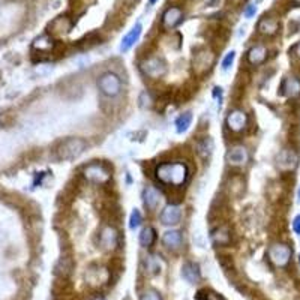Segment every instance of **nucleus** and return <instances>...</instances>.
Returning a JSON list of instances; mask_svg holds the SVG:
<instances>
[{
    "instance_id": "obj_1",
    "label": "nucleus",
    "mask_w": 300,
    "mask_h": 300,
    "mask_svg": "<svg viewBox=\"0 0 300 300\" xmlns=\"http://www.w3.org/2000/svg\"><path fill=\"white\" fill-rule=\"evenodd\" d=\"M156 179L170 186H182L188 179V167L183 162H162L155 170Z\"/></svg>"
},
{
    "instance_id": "obj_2",
    "label": "nucleus",
    "mask_w": 300,
    "mask_h": 300,
    "mask_svg": "<svg viewBox=\"0 0 300 300\" xmlns=\"http://www.w3.org/2000/svg\"><path fill=\"white\" fill-rule=\"evenodd\" d=\"M87 149V143L83 138H68L57 147V156L63 161H71L81 156Z\"/></svg>"
},
{
    "instance_id": "obj_3",
    "label": "nucleus",
    "mask_w": 300,
    "mask_h": 300,
    "mask_svg": "<svg viewBox=\"0 0 300 300\" xmlns=\"http://www.w3.org/2000/svg\"><path fill=\"white\" fill-rule=\"evenodd\" d=\"M98 89H99L102 95H105L108 98H113V96H117L120 93L122 81H120V78H119L117 74H114V72H104L99 78H98Z\"/></svg>"
},
{
    "instance_id": "obj_4",
    "label": "nucleus",
    "mask_w": 300,
    "mask_h": 300,
    "mask_svg": "<svg viewBox=\"0 0 300 300\" xmlns=\"http://www.w3.org/2000/svg\"><path fill=\"white\" fill-rule=\"evenodd\" d=\"M269 260L276 266V267H285L291 261L293 251L288 245L285 243H273L269 251H267Z\"/></svg>"
},
{
    "instance_id": "obj_5",
    "label": "nucleus",
    "mask_w": 300,
    "mask_h": 300,
    "mask_svg": "<svg viewBox=\"0 0 300 300\" xmlns=\"http://www.w3.org/2000/svg\"><path fill=\"white\" fill-rule=\"evenodd\" d=\"M140 68H141L143 74L152 80H158V78L164 77L167 72V66L164 63V60L159 57H149V59L143 60Z\"/></svg>"
},
{
    "instance_id": "obj_6",
    "label": "nucleus",
    "mask_w": 300,
    "mask_h": 300,
    "mask_svg": "<svg viewBox=\"0 0 300 300\" xmlns=\"http://www.w3.org/2000/svg\"><path fill=\"white\" fill-rule=\"evenodd\" d=\"M83 176H84L86 180L96 183V185L107 183L111 179L110 171L102 164H89L87 167L83 168Z\"/></svg>"
},
{
    "instance_id": "obj_7",
    "label": "nucleus",
    "mask_w": 300,
    "mask_h": 300,
    "mask_svg": "<svg viewBox=\"0 0 300 300\" xmlns=\"http://www.w3.org/2000/svg\"><path fill=\"white\" fill-rule=\"evenodd\" d=\"M182 20H183V11L179 6H170L162 14L161 26L164 30H173L182 23Z\"/></svg>"
},
{
    "instance_id": "obj_8",
    "label": "nucleus",
    "mask_w": 300,
    "mask_h": 300,
    "mask_svg": "<svg viewBox=\"0 0 300 300\" xmlns=\"http://www.w3.org/2000/svg\"><path fill=\"white\" fill-rule=\"evenodd\" d=\"M276 164L281 171H293L299 165V155L293 149H282L276 158Z\"/></svg>"
},
{
    "instance_id": "obj_9",
    "label": "nucleus",
    "mask_w": 300,
    "mask_h": 300,
    "mask_svg": "<svg viewBox=\"0 0 300 300\" xmlns=\"http://www.w3.org/2000/svg\"><path fill=\"white\" fill-rule=\"evenodd\" d=\"M248 125V116L242 110H234L227 116V126L233 132H240Z\"/></svg>"
},
{
    "instance_id": "obj_10",
    "label": "nucleus",
    "mask_w": 300,
    "mask_h": 300,
    "mask_svg": "<svg viewBox=\"0 0 300 300\" xmlns=\"http://www.w3.org/2000/svg\"><path fill=\"white\" fill-rule=\"evenodd\" d=\"M213 60H215V56L207 51V50H201L198 51L195 56H194V60H192V66H194V71L197 74H204L206 71H209L213 65Z\"/></svg>"
},
{
    "instance_id": "obj_11",
    "label": "nucleus",
    "mask_w": 300,
    "mask_h": 300,
    "mask_svg": "<svg viewBox=\"0 0 300 300\" xmlns=\"http://www.w3.org/2000/svg\"><path fill=\"white\" fill-rule=\"evenodd\" d=\"M249 161V152L243 146H236L227 153V162L233 167H242Z\"/></svg>"
},
{
    "instance_id": "obj_12",
    "label": "nucleus",
    "mask_w": 300,
    "mask_h": 300,
    "mask_svg": "<svg viewBox=\"0 0 300 300\" xmlns=\"http://www.w3.org/2000/svg\"><path fill=\"white\" fill-rule=\"evenodd\" d=\"M117 242H119V234H117L116 228L111 227V225L104 227L99 234L101 246H102L105 251H113V249H116Z\"/></svg>"
},
{
    "instance_id": "obj_13",
    "label": "nucleus",
    "mask_w": 300,
    "mask_h": 300,
    "mask_svg": "<svg viewBox=\"0 0 300 300\" xmlns=\"http://www.w3.org/2000/svg\"><path fill=\"white\" fill-rule=\"evenodd\" d=\"M50 33L51 35H56V36H63V35H68L72 29V21L71 18H68L66 15H60L57 18H54L51 23H50Z\"/></svg>"
},
{
    "instance_id": "obj_14",
    "label": "nucleus",
    "mask_w": 300,
    "mask_h": 300,
    "mask_svg": "<svg viewBox=\"0 0 300 300\" xmlns=\"http://www.w3.org/2000/svg\"><path fill=\"white\" fill-rule=\"evenodd\" d=\"M182 219V209L176 204H168L161 212V222L164 225H177Z\"/></svg>"
},
{
    "instance_id": "obj_15",
    "label": "nucleus",
    "mask_w": 300,
    "mask_h": 300,
    "mask_svg": "<svg viewBox=\"0 0 300 300\" xmlns=\"http://www.w3.org/2000/svg\"><path fill=\"white\" fill-rule=\"evenodd\" d=\"M257 29L261 35H266V36H275L279 29H281V23L278 18L275 17H263L258 24H257Z\"/></svg>"
},
{
    "instance_id": "obj_16",
    "label": "nucleus",
    "mask_w": 300,
    "mask_h": 300,
    "mask_svg": "<svg viewBox=\"0 0 300 300\" xmlns=\"http://www.w3.org/2000/svg\"><path fill=\"white\" fill-rule=\"evenodd\" d=\"M141 33H143V26L140 24V23H137L128 33H126V36L122 39V44H120V51L122 53H126V51H129L137 42H138V39H140V36H141Z\"/></svg>"
},
{
    "instance_id": "obj_17",
    "label": "nucleus",
    "mask_w": 300,
    "mask_h": 300,
    "mask_svg": "<svg viewBox=\"0 0 300 300\" xmlns=\"http://www.w3.org/2000/svg\"><path fill=\"white\" fill-rule=\"evenodd\" d=\"M143 203L147 207V210L153 212L158 209L159 203H161V194L156 188L153 186H146L143 191Z\"/></svg>"
},
{
    "instance_id": "obj_18",
    "label": "nucleus",
    "mask_w": 300,
    "mask_h": 300,
    "mask_svg": "<svg viewBox=\"0 0 300 300\" xmlns=\"http://www.w3.org/2000/svg\"><path fill=\"white\" fill-rule=\"evenodd\" d=\"M246 57H248V62L251 65H263L267 59V48L263 44L254 45V47L249 48Z\"/></svg>"
},
{
    "instance_id": "obj_19",
    "label": "nucleus",
    "mask_w": 300,
    "mask_h": 300,
    "mask_svg": "<svg viewBox=\"0 0 300 300\" xmlns=\"http://www.w3.org/2000/svg\"><path fill=\"white\" fill-rule=\"evenodd\" d=\"M182 233L177 231V230H170V231H165L164 236H162V243L165 248L171 249V251H177L180 246H182Z\"/></svg>"
},
{
    "instance_id": "obj_20",
    "label": "nucleus",
    "mask_w": 300,
    "mask_h": 300,
    "mask_svg": "<svg viewBox=\"0 0 300 300\" xmlns=\"http://www.w3.org/2000/svg\"><path fill=\"white\" fill-rule=\"evenodd\" d=\"M182 276L185 281H188L189 284H197L200 281L201 278V272H200V266L197 263H185L182 266Z\"/></svg>"
},
{
    "instance_id": "obj_21",
    "label": "nucleus",
    "mask_w": 300,
    "mask_h": 300,
    "mask_svg": "<svg viewBox=\"0 0 300 300\" xmlns=\"http://www.w3.org/2000/svg\"><path fill=\"white\" fill-rule=\"evenodd\" d=\"M282 95L288 98H294L300 93V80L296 77H287L281 84Z\"/></svg>"
},
{
    "instance_id": "obj_22",
    "label": "nucleus",
    "mask_w": 300,
    "mask_h": 300,
    "mask_svg": "<svg viewBox=\"0 0 300 300\" xmlns=\"http://www.w3.org/2000/svg\"><path fill=\"white\" fill-rule=\"evenodd\" d=\"M212 242L219 246H227L231 242V233L227 225H222L212 231Z\"/></svg>"
},
{
    "instance_id": "obj_23",
    "label": "nucleus",
    "mask_w": 300,
    "mask_h": 300,
    "mask_svg": "<svg viewBox=\"0 0 300 300\" xmlns=\"http://www.w3.org/2000/svg\"><path fill=\"white\" fill-rule=\"evenodd\" d=\"M86 279L89 281V284H104V282H107L108 281V272H107V269H104V267H96V270H89L87 273H86Z\"/></svg>"
},
{
    "instance_id": "obj_24",
    "label": "nucleus",
    "mask_w": 300,
    "mask_h": 300,
    "mask_svg": "<svg viewBox=\"0 0 300 300\" xmlns=\"http://www.w3.org/2000/svg\"><path fill=\"white\" fill-rule=\"evenodd\" d=\"M213 149H215V144H213V140L210 137H204L197 143V152L204 159L210 158V155L213 153Z\"/></svg>"
},
{
    "instance_id": "obj_25",
    "label": "nucleus",
    "mask_w": 300,
    "mask_h": 300,
    "mask_svg": "<svg viewBox=\"0 0 300 300\" xmlns=\"http://www.w3.org/2000/svg\"><path fill=\"white\" fill-rule=\"evenodd\" d=\"M53 47H54V41L50 35H42V36L36 38L35 42H33V48L38 50V51H42V53L51 51Z\"/></svg>"
},
{
    "instance_id": "obj_26",
    "label": "nucleus",
    "mask_w": 300,
    "mask_h": 300,
    "mask_svg": "<svg viewBox=\"0 0 300 300\" xmlns=\"http://www.w3.org/2000/svg\"><path fill=\"white\" fill-rule=\"evenodd\" d=\"M72 269H74V261L71 258H62L56 264V275H59L60 278H68L72 273Z\"/></svg>"
},
{
    "instance_id": "obj_27",
    "label": "nucleus",
    "mask_w": 300,
    "mask_h": 300,
    "mask_svg": "<svg viewBox=\"0 0 300 300\" xmlns=\"http://www.w3.org/2000/svg\"><path fill=\"white\" fill-rule=\"evenodd\" d=\"M155 239H156V231L152 227H146L141 230V233H140V245L141 246L150 248L155 243Z\"/></svg>"
},
{
    "instance_id": "obj_28",
    "label": "nucleus",
    "mask_w": 300,
    "mask_h": 300,
    "mask_svg": "<svg viewBox=\"0 0 300 300\" xmlns=\"http://www.w3.org/2000/svg\"><path fill=\"white\" fill-rule=\"evenodd\" d=\"M191 123H192V113L186 111L182 116H179V119L176 120V131L179 134H183V132H186L189 129Z\"/></svg>"
},
{
    "instance_id": "obj_29",
    "label": "nucleus",
    "mask_w": 300,
    "mask_h": 300,
    "mask_svg": "<svg viewBox=\"0 0 300 300\" xmlns=\"http://www.w3.org/2000/svg\"><path fill=\"white\" fill-rule=\"evenodd\" d=\"M146 269L150 275H156L161 272V260L156 255H149L146 258Z\"/></svg>"
},
{
    "instance_id": "obj_30",
    "label": "nucleus",
    "mask_w": 300,
    "mask_h": 300,
    "mask_svg": "<svg viewBox=\"0 0 300 300\" xmlns=\"http://www.w3.org/2000/svg\"><path fill=\"white\" fill-rule=\"evenodd\" d=\"M141 222H143V215H141V212H140L138 209H134L132 213H131V216H129V228H131V230H135V228H138V227L141 225Z\"/></svg>"
},
{
    "instance_id": "obj_31",
    "label": "nucleus",
    "mask_w": 300,
    "mask_h": 300,
    "mask_svg": "<svg viewBox=\"0 0 300 300\" xmlns=\"http://www.w3.org/2000/svg\"><path fill=\"white\" fill-rule=\"evenodd\" d=\"M138 102H140V107L144 108V110H146V108H152V105H153V99H152L150 93H147V92H143V93L140 95Z\"/></svg>"
},
{
    "instance_id": "obj_32",
    "label": "nucleus",
    "mask_w": 300,
    "mask_h": 300,
    "mask_svg": "<svg viewBox=\"0 0 300 300\" xmlns=\"http://www.w3.org/2000/svg\"><path fill=\"white\" fill-rule=\"evenodd\" d=\"M234 59H236V51L227 53V56H225L224 60H222V69H224V71H228V69L231 68V65L234 63Z\"/></svg>"
},
{
    "instance_id": "obj_33",
    "label": "nucleus",
    "mask_w": 300,
    "mask_h": 300,
    "mask_svg": "<svg viewBox=\"0 0 300 300\" xmlns=\"http://www.w3.org/2000/svg\"><path fill=\"white\" fill-rule=\"evenodd\" d=\"M201 294H203L204 300H225L222 296H221V294H218V293H215V291H201ZM197 300H203V299L197 296Z\"/></svg>"
},
{
    "instance_id": "obj_34",
    "label": "nucleus",
    "mask_w": 300,
    "mask_h": 300,
    "mask_svg": "<svg viewBox=\"0 0 300 300\" xmlns=\"http://www.w3.org/2000/svg\"><path fill=\"white\" fill-rule=\"evenodd\" d=\"M140 300H162V299H161V296H159L156 291H146V293L141 296V299Z\"/></svg>"
},
{
    "instance_id": "obj_35",
    "label": "nucleus",
    "mask_w": 300,
    "mask_h": 300,
    "mask_svg": "<svg viewBox=\"0 0 300 300\" xmlns=\"http://www.w3.org/2000/svg\"><path fill=\"white\" fill-rule=\"evenodd\" d=\"M255 12H257V6L255 5H249V6H246V9H245V17L246 18H252L254 15H255Z\"/></svg>"
},
{
    "instance_id": "obj_36",
    "label": "nucleus",
    "mask_w": 300,
    "mask_h": 300,
    "mask_svg": "<svg viewBox=\"0 0 300 300\" xmlns=\"http://www.w3.org/2000/svg\"><path fill=\"white\" fill-rule=\"evenodd\" d=\"M293 230H294L296 234H299L300 236V215H297V216L294 218V221H293Z\"/></svg>"
},
{
    "instance_id": "obj_37",
    "label": "nucleus",
    "mask_w": 300,
    "mask_h": 300,
    "mask_svg": "<svg viewBox=\"0 0 300 300\" xmlns=\"http://www.w3.org/2000/svg\"><path fill=\"white\" fill-rule=\"evenodd\" d=\"M246 0H228V3H231L233 6H240L242 3H245Z\"/></svg>"
},
{
    "instance_id": "obj_38",
    "label": "nucleus",
    "mask_w": 300,
    "mask_h": 300,
    "mask_svg": "<svg viewBox=\"0 0 300 300\" xmlns=\"http://www.w3.org/2000/svg\"><path fill=\"white\" fill-rule=\"evenodd\" d=\"M293 51H294V54H296V56H297V57H299V59H300V41H299V42H297V44H296V45H294Z\"/></svg>"
},
{
    "instance_id": "obj_39",
    "label": "nucleus",
    "mask_w": 300,
    "mask_h": 300,
    "mask_svg": "<svg viewBox=\"0 0 300 300\" xmlns=\"http://www.w3.org/2000/svg\"><path fill=\"white\" fill-rule=\"evenodd\" d=\"M293 3H294L296 6H300V0H293Z\"/></svg>"
},
{
    "instance_id": "obj_40",
    "label": "nucleus",
    "mask_w": 300,
    "mask_h": 300,
    "mask_svg": "<svg viewBox=\"0 0 300 300\" xmlns=\"http://www.w3.org/2000/svg\"><path fill=\"white\" fill-rule=\"evenodd\" d=\"M149 2H150V5H155V3H156L158 0H149Z\"/></svg>"
},
{
    "instance_id": "obj_41",
    "label": "nucleus",
    "mask_w": 300,
    "mask_h": 300,
    "mask_svg": "<svg viewBox=\"0 0 300 300\" xmlns=\"http://www.w3.org/2000/svg\"><path fill=\"white\" fill-rule=\"evenodd\" d=\"M299 201H300V189H299Z\"/></svg>"
},
{
    "instance_id": "obj_42",
    "label": "nucleus",
    "mask_w": 300,
    "mask_h": 300,
    "mask_svg": "<svg viewBox=\"0 0 300 300\" xmlns=\"http://www.w3.org/2000/svg\"><path fill=\"white\" fill-rule=\"evenodd\" d=\"M0 122H2V114H0Z\"/></svg>"
},
{
    "instance_id": "obj_43",
    "label": "nucleus",
    "mask_w": 300,
    "mask_h": 300,
    "mask_svg": "<svg viewBox=\"0 0 300 300\" xmlns=\"http://www.w3.org/2000/svg\"><path fill=\"white\" fill-rule=\"evenodd\" d=\"M299 264H300V255H299Z\"/></svg>"
},
{
    "instance_id": "obj_44",
    "label": "nucleus",
    "mask_w": 300,
    "mask_h": 300,
    "mask_svg": "<svg viewBox=\"0 0 300 300\" xmlns=\"http://www.w3.org/2000/svg\"><path fill=\"white\" fill-rule=\"evenodd\" d=\"M96 300H102V299H96Z\"/></svg>"
}]
</instances>
